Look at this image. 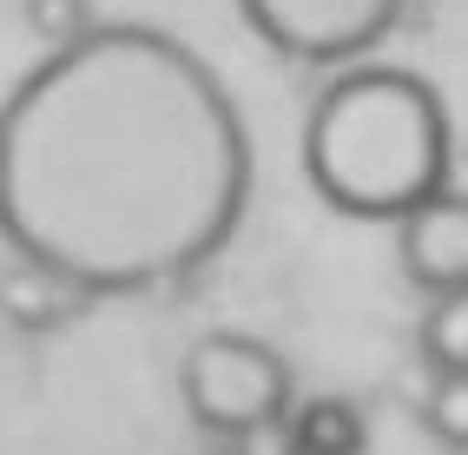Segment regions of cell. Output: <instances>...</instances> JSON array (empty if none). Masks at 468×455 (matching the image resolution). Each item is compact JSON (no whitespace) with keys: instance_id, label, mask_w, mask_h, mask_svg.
<instances>
[{"instance_id":"5b68a950","label":"cell","mask_w":468,"mask_h":455,"mask_svg":"<svg viewBox=\"0 0 468 455\" xmlns=\"http://www.w3.org/2000/svg\"><path fill=\"white\" fill-rule=\"evenodd\" d=\"M389 225H396V264L422 297L468 291V198L455 185L429 192Z\"/></svg>"},{"instance_id":"3957f363","label":"cell","mask_w":468,"mask_h":455,"mask_svg":"<svg viewBox=\"0 0 468 455\" xmlns=\"http://www.w3.org/2000/svg\"><path fill=\"white\" fill-rule=\"evenodd\" d=\"M178 397L205 436H225L258 416H284L297 383H291L284 350H271L264 337H251V330H211L178 363Z\"/></svg>"},{"instance_id":"9c48e42d","label":"cell","mask_w":468,"mask_h":455,"mask_svg":"<svg viewBox=\"0 0 468 455\" xmlns=\"http://www.w3.org/2000/svg\"><path fill=\"white\" fill-rule=\"evenodd\" d=\"M429 436L449 449H468V370H429V403H422Z\"/></svg>"},{"instance_id":"8fae6325","label":"cell","mask_w":468,"mask_h":455,"mask_svg":"<svg viewBox=\"0 0 468 455\" xmlns=\"http://www.w3.org/2000/svg\"><path fill=\"white\" fill-rule=\"evenodd\" d=\"M211 449L218 455H297L284 416H258V422H244V429H225V436H211Z\"/></svg>"},{"instance_id":"ba28073f","label":"cell","mask_w":468,"mask_h":455,"mask_svg":"<svg viewBox=\"0 0 468 455\" xmlns=\"http://www.w3.org/2000/svg\"><path fill=\"white\" fill-rule=\"evenodd\" d=\"M422 363L429 370H468V291H442L422 311Z\"/></svg>"},{"instance_id":"277c9868","label":"cell","mask_w":468,"mask_h":455,"mask_svg":"<svg viewBox=\"0 0 468 455\" xmlns=\"http://www.w3.org/2000/svg\"><path fill=\"white\" fill-rule=\"evenodd\" d=\"M410 0H238L244 26L297 67H350L396 34Z\"/></svg>"},{"instance_id":"7a4b0ae2","label":"cell","mask_w":468,"mask_h":455,"mask_svg":"<svg viewBox=\"0 0 468 455\" xmlns=\"http://www.w3.org/2000/svg\"><path fill=\"white\" fill-rule=\"evenodd\" d=\"M303 178L336 218L389 225L455 185V126L442 93L402 67H356L303 119Z\"/></svg>"},{"instance_id":"6da1fadb","label":"cell","mask_w":468,"mask_h":455,"mask_svg":"<svg viewBox=\"0 0 468 455\" xmlns=\"http://www.w3.org/2000/svg\"><path fill=\"white\" fill-rule=\"evenodd\" d=\"M251 185L231 86L165 26L92 20L0 100V238L92 303L198 278Z\"/></svg>"},{"instance_id":"8992f818","label":"cell","mask_w":468,"mask_h":455,"mask_svg":"<svg viewBox=\"0 0 468 455\" xmlns=\"http://www.w3.org/2000/svg\"><path fill=\"white\" fill-rule=\"evenodd\" d=\"M92 311V297L73 284V278H59L53 264L40 258H7V270H0V317H7L20 337H53V330H73L80 317Z\"/></svg>"},{"instance_id":"52a82bcc","label":"cell","mask_w":468,"mask_h":455,"mask_svg":"<svg viewBox=\"0 0 468 455\" xmlns=\"http://www.w3.org/2000/svg\"><path fill=\"white\" fill-rule=\"evenodd\" d=\"M284 422H291L297 455H363L369 449V422L350 397H303V403L291 397Z\"/></svg>"},{"instance_id":"30bf717a","label":"cell","mask_w":468,"mask_h":455,"mask_svg":"<svg viewBox=\"0 0 468 455\" xmlns=\"http://www.w3.org/2000/svg\"><path fill=\"white\" fill-rule=\"evenodd\" d=\"M20 20H27V34L53 53V47L80 40L100 14H92V0H20Z\"/></svg>"}]
</instances>
